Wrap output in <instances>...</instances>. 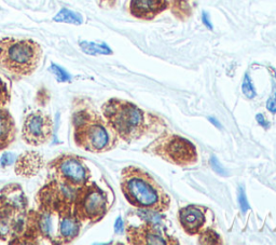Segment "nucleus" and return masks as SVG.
<instances>
[{
	"label": "nucleus",
	"mask_w": 276,
	"mask_h": 245,
	"mask_svg": "<svg viewBox=\"0 0 276 245\" xmlns=\"http://www.w3.org/2000/svg\"><path fill=\"white\" fill-rule=\"evenodd\" d=\"M71 202H45L29 210L23 233L13 244L73 243L80 234L83 223L74 214Z\"/></svg>",
	"instance_id": "obj_1"
},
{
	"label": "nucleus",
	"mask_w": 276,
	"mask_h": 245,
	"mask_svg": "<svg viewBox=\"0 0 276 245\" xmlns=\"http://www.w3.org/2000/svg\"><path fill=\"white\" fill-rule=\"evenodd\" d=\"M71 125L76 146L86 152L101 154L116 146L118 135L84 98L73 101Z\"/></svg>",
	"instance_id": "obj_2"
},
{
	"label": "nucleus",
	"mask_w": 276,
	"mask_h": 245,
	"mask_svg": "<svg viewBox=\"0 0 276 245\" xmlns=\"http://www.w3.org/2000/svg\"><path fill=\"white\" fill-rule=\"evenodd\" d=\"M44 50L33 39H0V69L14 80L30 77L38 69Z\"/></svg>",
	"instance_id": "obj_3"
},
{
	"label": "nucleus",
	"mask_w": 276,
	"mask_h": 245,
	"mask_svg": "<svg viewBox=\"0 0 276 245\" xmlns=\"http://www.w3.org/2000/svg\"><path fill=\"white\" fill-rule=\"evenodd\" d=\"M121 189L132 205L153 211H165L169 198L155 179L139 168L129 166L123 169Z\"/></svg>",
	"instance_id": "obj_4"
},
{
	"label": "nucleus",
	"mask_w": 276,
	"mask_h": 245,
	"mask_svg": "<svg viewBox=\"0 0 276 245\" xmlns=\"http://www.w3.org/2000/svg\"><path fill=\"white\" fill-rule=\"evenodd\" d=\"M28 199L23 187L11 183L0 189V241L13 244L23 233Z\"/></svg>",
	"instance_id": "obj_5"
},
{
	"label": "nucleus",
	"mask_w": 276,
	"mask_h": 245,
	"mask_svg": "<svg viewBox=\"0 0 276 245\" xmlns=\"http://www.w3.org/2000/svg\"><path fill=\"white\" fill-rule=\"evenodd\" d=\"M104 118L115 133L131 142L138 137L144 130V115L134 104L111 99L101 106Z\"/></svg>",
	"instance_id": "obj_6"
},
{
	"label": "nucleus",
	"mask_w": 276,
	"mask_h": 245,
	"mask_svg": "<svg viewBox=\"0 0 276 245\" xmlns=\"http://www.w3.org/2000/svg\"><path fill=\"white\" fill-rule=\"evenodd\" d=\"M74 214L82 223H96L108 211V198L105 191L94 182H89L76 189Z\"/></svg>",
	"instance_id": "obj_7"
},
{
	"label": "nucleus",
	"mask_w": 276,
	"mask_h": 245,
	"mask_svg": "<svg viewBox=\"0 0 276 245\" xmlns=\"http://www.w3.org/2000/svg\"><path fill=\"white\" fill-rule=\"evenodd\" d=\"M48 178L56 179L74 189H77L91 180V171L86 160L78 155L62 154L51 160L47 164Z\"/></svg>",
	"instance_id": "obj_8"
},
{
	"label": "nucleus",
	"mask_w": 276,
	"mask_h": 245,
	"mask_svg": "<svg viewBox=\"0 0 276 245\" xmlns=\"http://www.w3.org/2000/svg\"><path fill=\"white\" fill-rule=\"evenodd\" d=\"M54 122L52 117L43 110L26 115L22 125V140L29 146L39 147L52 140Z\"/></svg>",
	"instance_id": "obj_9"
},
{
	"label": "nucleus",
	"mask_w": 276,
	"mask_h": 245,
	"mask_svg": "<svg viewBox=\"0 0 276 245\" xmlns=\"http://www.w3.org/2000/svg\"><path fill=\"white\" fill-rule=\"evenodd\" d=\"M161 155L168 161L179 165L191 164L197 161V150L194 146L185 138L180 136H168L162 141L157 149Z\"/></svg>",
	"instance_id": "obj_10"
},
{
	"label": "nucleus",
	"mask_w": 276,
	"mask_h": 245,
	"mask_svg": "<svg viewBox=\"0 0 276 245\" xmlns=\"http://www.w3.org/2000/svg\"><path fill=\"white\" fill-rule=\"evenodd\" d=\"M45 166V159L39 153L25 152L16 157L14 172L17 176L32 178L38 175Z\"/></svg>",
	"instance_id": "obj_11"
},
{
	"label": "nucleus",
	"mask_w": 276,
	"mask_h": 245,
	"mask_svg": "<svg viewBox=\"0 0 276 245\" xmlns=\"http://www.w3.org/2000/svg\"><path fill=\"white\" fill-rule=\"evenodd\" d=\"M17 127L13 116L7 107H0V152L11 146L17 137Z\"/></svg>",
	"instance_id": "obj_12"
},
{
	"label": "nucleus",
	"mask_w": 276,
	"mask_h": 245,
	"mask_svg": "<svg viewBox=\"0 0 276 245\" xmlns=\"http://www.w3.org/2000/svg\"><path fill=\"white\" fill-rule=\"evenodd\" d=\"M167 7L166 0H131V13L138 18L150 20Z\"/></svg>",
	"instance_id": "obj_13"
},
{
	"label": "nucleus",
	"mask_w": 276,
	"mask_h": 245,
	"mask_svg": "<svg viewBox=\"0 0 276 245\" xmlns=\"http://www.w3.org/2000/svg\"><path fill=\"white\" fill-rule=\"evenodd\" d=\"M179 219L182 228L188 233H198L205 222L203 212L194 205L183 208L179 213Z\"/></svg>",
	"instance_id": "obj_14"
},
{
	"label": "nucleus",
	"mask_w": 276,
	"mask_h": 245,
	"mask_svg": "<svg viewBox=\"0 0 276 245\" xmlns=\"http://www.w3.org/2000/svg\"><path fill=\"white\" fill-rule=\"evenodd\" d=\"M128 239L129 242L132 244H167V242L162 237H160L155 229L151 228V226H144L139 228L130 227L128 229Z\"/></svg>",
	"instance_id": "obj_15"
},
{
	"label": "nucleus",
	"mask_w": 276,
	"mask_h": 245,
	"mask_svg": "<svg viewBox=\"0 0 276 245\" xmlns=\"http://www.w3.org/2000/svg\"><path fill=\"white\" fill-rule=\"evenodd\" d=\"M55 22L58 23H66V24H74V25H81L83 22V18L79 13L71 11L68 9H62L60 11L54 16L53 18Z\"/></svg>",
	"instance_id": "obj_16"
},
{
	"label": "nucleus",
	"mask_w": 276,
	"mask_h": 245,
	"mask_svg": "<svg viewBox=\"0 0 276 245\" xmlns=\"http://www.w3.org/2000/svg\"><path fill=\"white\" fill-rule=\"evenodd\" d=\"M80 47L83 50V52L91 55H97V54L106 55V54H111L112 53L111 49L104 44L98 45V44H94V42L82 41V42H80Z\"/></svg>",
	"instance_id": "obj_17"
},
{
	"label": "nucleus",
	"mask_w": 276,
	"mask_h": 245,
	"mask_svg": "<svg viewBox=\"0 0 276 245\" xmlns=\"http://www.w3.org/2000/svg\"><path fill=\"white\" fill-rule=\"evenodd\" d=\"M10 101H11V93L8 83L0 76V107H7Z\"/></svg>",
	"instance_id": "obj_18"
},
{
	"label": "nucleus",
	"mask_w": 276,
	"mask_h": 245,
	"mask_svg": "<svg viewBox=\"0 0 276 245\" xmlns=\"http://www.w3.org/2000/svg\"><path fill=\"white\" fill-rule=\"evenodd\" d=\"M200 242L202 244H219L221 243V239L218 234L214 230H206L201 234Z\"/></svg>",
	"instance_id": "obj_19"
},
{
	"label": "nucleus",
	"mask_w": 276,
	"mask_h": 245,
	"mask_svg": "<svg viewBox=\"0 0 276 245\" xmlns=\"http://www.w3.org/2000/svg\"><path fill=\"white\" fill-rule=\"evenodd\" d=\"M50 71L54 74V77L58 82H69L70 81V74L63 69L62 67H59L55 64H52L50 67Z\"/></svg>",
	"instance_id": "obj_20"
},
{
	"label": "nucleus",
	"mask_w": 276,
	"mask_h": 245,
	"mask_svg": "<svg viewBox=\"0 0 276 245\" xmlns=\"http://www.w3.org/2000/svg\"><path fill=\"white\" fill-rule=\"evenodd\" d=\"M242 90H243V93L246 95V97L248 99H252L254 98V95H256V91L252 87V83L250 81V78L248 74L246 73L245 74V77H244V81H243V86H242Z\"/></svg>",
	"instance_id": "obj_21"
},
{
	"label": "nucleus",
	"mask_w": 276,
	"mask_h": 245,
	"mask_svg": "<svg viewBox=\"0 0 276 245\" xmlns=\"http://www.w3.org/2000/svg\"><path fill=\"white\" fill-rule=\"evenodd\" d=\"M175 9H177L176 14L178 13L179 16H188L190 13V6L186 0H178V2H175V4H174V10Z\"/></svg>",
	"instance_id": "obj_22"
},
{
	"label": "nucleus",
	"mask_w": 276,
	"mask_h": 245,
	"mask_svg": "<svg viewBox=\"0 0 276 245\" xmlns=\"http://www.w3.org/2000/svg\"><path fill=\"white\" fill-rule=\"evenodd\" d=\"M239 202H240L242 212L246 213L248 211V209H249V204H248L246 195H245V191H244V189L242 187H240V189H239Z\"/></svg>",
	"instance_id": "obj_23"
},
{
	"label": "nucleus",
	"mask_w": 276,
	"mask_h": 245,
	"mask_svg": "<svg viewBox=\"0 0 276 245\" xmlns=\"http://www.w3.org/2000/svg\"><path fill=\"white\" fill-rule=\"evenodd\" d=\"M15 157L12 155V154H4L2 156V158H0V165H2V167H7L8 165L11 164L12 162L15 161Z\"/></svg>",
	"instance_id": "obj_24"
},
{
	"label": "nucleus",
	"mask_w": 276,
	"mask_h": 245,
	"mask_svg": "<svg viewBox=\"0 0 276 245\" xmlns=\"http://www.w3.org/2000/svg\"><path fill=\"white\" fill-rule=\"evenodd\" d=\"M210 164L213 166V168L215 169V171H216L218 174H221V175H227V172H226V169H224L222 167V165L220 164V162L217 160L216 157H213L210 159Z\"/></svg>",
	"instance_id": "obj_25"
},
{
	"label": "nucleus",
	"mask_w": 276,
	"mask_h": 245,
	"mask_svg": "<svg viewBox=\"0 0 276 245\" xmlns=\"http://www.w3.org/2000/svg\"><path fill=\"white\" fill-rule=\"evenodd\" d=\"M267 108H268L271 112H276V93H274V94L272 95V97L268 100Z\"/></svg>",
	"instance_id": "obj_26"
},
{
	"label": "nucleus",
	"mask_w": 276,
	"mask_h": 245,
	"mask_svg": "<svg viewBox=\"0 0 276 245\" xmlns=\"http://www.w3.org/2000/svg\"><path fill=\"white\" fill-rule=\"evenodd\" d=\"M202 21H203V24L205 25L208 29H213V24H211L210 20H209V15L206 12H204L202 14Z\"/></svg>",
	"instance_id": "obj_27"
},
{
	"label": "nucleus",
	"mask_w": 276,
	"mask_h": 245,
	"mask_svg": "<svg viewBox=\"0 0 276 245\" xmlns=\"http://www.w3.org/2000/svg\"><path fill=\"white\" fill-rule=\"evenodd\" d=\"M256 119H257L258 123H259L261 126H263V127H269L270 123H269L267 120L264 119V117H263L262 115H260V114L257 115V117H256Z\"/></svg>",
	"instance_id": "obj_28"
},
{
	"label": "nucleus",
	"mask_w": 276,
	"mask_h": 245,
	"mask_svg": "<svg viewBox=\"0 0 276 245\" xmlns=\"http://www.w3.org/2000/svg\"><path fill=\"white\" fill-rule=\"evenodd\" d=\"M115 229L118 232H121L123 230V221H122L121 217H118V219L116 220V225H115Z\"/></svg>",
	"instance_id": "obj_29"
},
{
	"label": "nucleus",
	"mask_w": 276,
	"mask_h": 245,
	"mask_svg": "<svg viewBox=\"0 0 276 245\" xmlns=\"http://www.w3.org/2000/svg\"><path fill=\"white\" fill-rule=\"evenodd\" d=\"M208 120H209V121H210L213 124L216 125L217 127H220V126H221V125H220V123H219V122H218L216 119H215V118H208Z\"/></svg>",
	"instance_id": "obj_30"
},
{
	"label": "nucleus",
	"mask_w": 276,
	"mask_h": 245,
	"mask_svg": "<svg viewBox=\"0 0 276 245\" xmlns=\"http://www.w3.org/2000/svg\"><path fill=\"white\" fill-rule=\"evenodd\" d=\"M275 77H276V74H275Z\"/></svg>",
	"instance_id": "obj_31"
}]
</instances>
